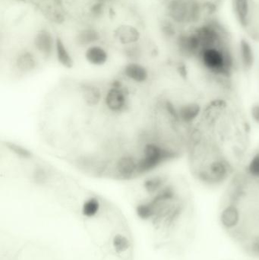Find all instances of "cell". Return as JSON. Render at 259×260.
Here are the masks:
<instances>
[{
    "label": "cell",
    "instance_id": "obj_6",
    "mask_svg": "<svg viewBox=\"0 0 259 260\" xmlns=\"http://www.w3.org/2000/svg\"><path fill=\"white\" fill-rule=\"evenodd\" d=\"M192 0H168L166 5L167 17L178 26L190 25Z\"/></svg>",
    "mask_w": 259,
    "mask_h": 260
},
{
    "label": "cell",
    "instance_id": "obj_23",
    "mask_svg": "<svg viewBox=\"0 0 259 260\" xmlns=\"http://www.w3.org/2000/svg\"><path fill=\"white\" fill-rule=\"evenodd\" d=\"M246 173L251 178L259 180V152L254 154L248 161Z\"/></svg>",
    "mask_w": 259,
    "mask_h": 260
},
{
    "label": "cell",
    "instance_id": "obj_7",
    "mask_svg": "<svg viewBox=\"0 0 259 260\" xmlns=\"http://www.w3.org/2000/svg\"><path fill=\"white\" fill-rule=\"evenodd\" d=\"M233 13L239 25L245 29L251 26L253 19L252 0H232Z\"/></svg>",
    "mask_w": 259,
    "mask_h": 260
},
{
    "label": "cell",
    "instance_id": "obj_18",
    "mask_svg": "<svg viewBox=\"0 0 259 260\" xmlns=\"http://www.w3.org/2000/svg\"><path fill=\"white\" fill-rule=\"evenodd\" d=\"M16 67L19 71L28 73L35 70L37 62L35 56L28 51L20 53L16 59Z\"/></svg>",
    "mask_w": 259,
    "mask_h": 260
},
{
    "label": "cell",
    "instance_id": "obj_4",
    "mask_svg": "<svg viewBox=\"0 0 259 260\" xmlns=\"http://www.w3.org/2000/svg\"><path fill=\"white\" fill-rule=\"evenodd\" d=\"M232 168L230 163L222 157L212 158L204 168L198 172L199 180L209 184H220L228 179Z\"/></svg>",
    "mask_w": 259,
    "mask_h": 260
},
{
    "label": "cell",
    "instance_id": "obj_22",
    "mask_svg": "<svg viewBox=\"0 0 259 260\" xmlns=\"http://www.w3.org/2000/svg\"><path fill=\"white\" fill-rule=\"evenodd\" d=\"M56 53L58 60L61 65L66 68H72L73 66V60L70 53L67 50V47L60 40H56Z\"/></svg>",
    "mask_w": 259,
    "mask_h": 260
},
{
    "label": "cell",
    "instance_id": "obj_10",
    "mask_svg": "<svg viewBox=\"0 0 259 260\" xmlns=\"http://www.w3.org/2000/svg\"><path fill=\"white\" fill-rule=\"evenodd\" d=\"M116 41L122 45L134 46L141 38V33L136 27L128 24L119 25L113 31Z\"/></svg>",
    "mask_w": 259,
    "mask_h": 260
},
{
    "label": "cell",
    "instance_id": "obj_11",
    "mask_svg": "<svg viewBox=\"0 0 259 260\" xmlns=\"http://www.w3.org/2000/svg\"><path fill=\"white\" fill-rule=\"evenodd\" d=\"M241 213L239 207L234 203L226 206L220 214V222L223 228L227 231H233L240 225Z\"/></svg>",
    "mask_w": 259,
    "mask_h": 260
},
{
    "label": "cell",
    "instance_id": "obj_9",
    "mask_svg": "<svg viewBox=\"0 0 259 260\" xmlns=\"http://www.w3.org/2000/svg\"><path fill=\"white\" fill-rule=\"evenodd\" d=\"M105 104L110 111L120 113L126 108V94L119 85H114L109 89L106 95Z\"/></svg>",
    "mask_w": 259,
    "mask_h": 260
},
{
    "label": "cell",
    "instance_id": "obj_12",
    "mask_svg": "<svg viewBox=\"0 0 259 260\" xmlns=\"http://www.w3.org/2000/svg\"><path fill=\"white\" fill-rule=\"evenodd\" d=\"M204 113L203 107L198 102H187L177 107L178 121L190 125Z\"/></svg>",
    "mask_w": 259,
    "mask_h": 260
},
{
    "label": "cell",
    "instance_id": "obj_20",
    "mask_svg": "<svg viewBox=\"0 0 259 260\" xmlns=\"http://www.w3.org/2000/svg\"><path fill=\"white\" fill-rule=\"evenodd\" d=\"M84 101L85 104L90 107L98 105L101 101L102 93L98 87L92 85H86L82 92Z\"/></svg>",
    "mask_w": 259,
    "mask_h": 260
},
{
    "label": "cell",
    "instance_id": "obj_25",
    "mask_svg": "<svg viewBox=\"0 0 259 260\" xmlns=\"http://www.w3.org/2000/svg\"><path fill=\"white\" fill-rule=\"evenodd\" d=\"M250 116H251V119L254 123L259 125V104L256 103V104H253L250 108Z\"/></svg>",
    "mask_w": 259,
    "mask_h": 260
},
{
    "label": "cell",
    "instance_id": "obj_3",
    "mask_svg": "<svg viewBox=\"0 0 259 260\" xmlns=\"http://www.w3.org/2000/svg\"><path fill=\"white\" fill-rule=\"evenodd\" d=\"M176 153L157 143H148L144 148L143 157L138 163V174H143L156 169L164 162L173 159Z\"/></svg>",
    "mask_w": 259,
    "mask_h": 260
},
{
    "label": "cell",
    "instance_id": "obj_26",
    "mask_svg": "<svg viewBox=\"0 0 259 260\" xmlns=\"http://www.w3.org/2000/svg\"><path fill=\"white\" fill-rule=\"evenodd\" d=\"M35 175V179L37 183H43V181L46 180V175H45L44 172L42 170H37Z\"/></svg>",
    "mask_w": 259,
    "mask_h": 260
},
{
    "label": "cell",
    "instance_id": "obj_2",
    "mask_svg": "<svg viewBox=\"0 0 259 260\" xmlns=\"http://www.w3.org/2000/svg\"><path fill=\"white\" fill-rule=\"evenodd\" d=\"M196 58L205 70L223 79H228L235 67L234 55L229 42L218 47L202 49Z\"/></svg>",
    "mask_w": 259,
    "mask_h": 260
},
{
    "label": "cell",
    "instance_id": "obj_15",
    "mask_svg": "<svg viewBox=\"0 0 259 260\" xmlns=\"http://www.w3.org/2000/svg\"><path fill=\"white\" fill-rule=\"evenodd\" d=\"M102 212V203L97 197H91L85 200L82 204L79 215L82 223L93 219Z\"/></svg>",
    "mask_w": 259,
    "mask_h": 260
},
{
    "label": "cell",
    "instance_id": "obj_5",
    "mask_svg": "<svg viewBox=\"0 0 259 260\" xmlns=\"http://www.w3.org/2000/svg\"><path fill=\"white\" fill-rule=\"evenodd\" d=\"M174 41L178 52L184 57L196 58L202 49L194 27L188 31H180Z\"/></svg>",
    "mask_w": 259,
    "mask_h": 260
},
{
    "label": "cell",
    "instance_id": "obj_21",
    "mask_svg": "<svg viewBox=\"0 0 259 260\" xmlns=\"http://www.w3.org/2000/svg\"><path fill=\"white\" fill-rule=\"evenodd\" d=\"M167 184L164 177L155 176L145 180L144 183V188L149 195L153 196L159 192Z\"/></svg>",
    "mask_w": 259,
    "mask_h": 260
},
{
    "label": "cell",
    "instance_id": "obj_8",
    "mask_svg": "<svg viewBox=\"0 0 259 260\" xmlns=\"http://www.w3.org/2000/svg\"><path fill=\"white\" fill-rule=\"evenodd\" d=\"M33 43L37 52L45 57H49L56 50V41L52 33L47 29L37 31Z\"/></svg>",
    "mask_w": 259,
    "mask_h": 260
},
{
    "label": "cell",
    "instance_id": "obj_14",
    "mask_svg": "<svg viewBox=\"0 0 259 260\" xmlns=\"http://www.w3.org/2000/svg\"><path fill=\"white\" fill-rule=\"evenodd\" d=\"M87 62L94 67L105 65L109 59V53L104 47L98 44H94L87 47L85 52Z\"/></svg>",
    "mask_w": 259,
    "mask_h": 260
},
{
    "label": "cell",
    "instance_id": "obj_17",
    "mask_svg": "<svg viewBox=\"0 0 259 260\" xmlns=\"http://www.w3.org/2000/svg\"><path fill=\"white\" fill-rule=\"evenodd\" d=\"M123 73L128 79L137 83H143L149 77L148 70L139 62H132L127 64Z\"/></svg>",
    "mask_w": 259,
    "mask_h": 260
},
{
    "label": "cell",
    "instance_id": "obj_19",
    "mask_svg": "<svg viewBox=\"0 0 259 260\" xmlns=\"http://www.w3.org/2000/svg\"><path fill=\"white\" fill-rule=\"evenodd\" d=\"M99 33L93 28H85L79 31L76 37V42L81 47H88L96 44L99 40Z\"/></svg>",
    "mask_w": 259,
    "mask_h": 260
},
{
    "label": "cell",
    "instance_id": "obj_13",
    "mask_svg": "<svg viewBox=\"0 0 259 260\" xmlns=\"http://www.w3.org/2000/svg\"><path fill=\"white\" fill-rule=\"evenodd\" d=\"M239 64L245 71L251 70L254 63V53L251 43L247 39L242 38L238 45Z\"/></svg>",
    "mask_w": 259,
    "mask_h": 260
},
{
    "label": "cell",
    "instance_id": "obj_24",
    "mask_svg": "<svg viewBox=\"0 0 259 260\" xmlns=\"http://www.w3.org/2000/svg\"><path fill=\"white\" fill-rule=\"evenodd\" d=\"M7 147L9 148L10 151L15 155H18L20 158H24V159H30L32 158V154L28 149L19 145L16 144V143H9L7 144Z\"/></svg>",
    "mask_w": 259,
    "mask_h": 260
},
{
    "label": "cell",
    "instance_id": "obj_1",
    "mask_svg": "<svg viewBox=\"0 0 259 260\" xmlns=\"http://www.w3.org/2000/svg\"><path fill=\"white\" fill-rule=\"evenodd\" d=\"M2 243L1 260H62L43 243L7 235Z\"/></svg>",
    "mask_w": 259,
    "mask_h": 260
},
{
    "label": "cell",
    "instance_id": "obj_16",
    "mask_svg": "<svg viewBox=\"0 0 259 260\" xmlns=\"http://www.w3.org/2000/svg\"><path fill=\"white\" fill-rule=\"evenodd\" d=\"M138 163L139 161L130 155L122 157L116 163V172L122 178H131L138 174Z\"/></svg>",
    "mask_w": 259,
    "mask_h": 260
}]
</instances>
